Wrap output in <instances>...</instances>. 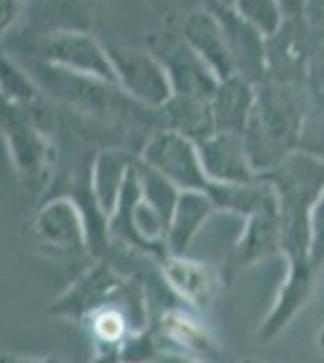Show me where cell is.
Segmentation results:
<instances>
[{"instance_id":"1","label":"cell","mask_w":324,"mask_h":363,"mask_svg":"<svg viewBox=\"0 0 324 363\" xmlns=\"http://www.w3.org/2000/svg\"><path fill=\"white\" fill-rule=\"evenodd\" d=\"M262 177L274 186L279 201L281 259L286 264L284 284L257 332L269 342L303 313L315 294L320 272L312 264V213L324 194V157L296 150Z\"/></svg>"},{"instance_id":"2","label":"cell","mask_w":324,"mask_h":363,"mask_svg":"<svg viewBox=\"0 0 324 363\" xmlns=\"http://www.w3.org/2000/svg\"><path fill=\"white\" fill-rule=\"evenodd\" d=\"M300 87L284 83L257 85V102L242 133L247 155L259 174L269 172L276 165L300 150L303 124L308 109L300 104Z\"/></svg>"},{"instance_id":"3","label":"cell","mask_w":324,"mask_h":363,"mask_svg":"<svg viewBox=\"0 0 324 363\" xmlns=\"http://www.w3.org/2000/svg\"><path fill=\"white\" fill-rule=\"evenodd\" d=\"M27 51L37 61L116 85V73L114 66H111L107 44H102L90 32H63L51 34V37H34Z\"/></svg>"},{"instance_id":"4","label":"cell","mask_w":324,"mask_h":363,"mask_svg":"<svg viewBox=\"0 0 324 363\" xmlns=\"http://www.w3.org/2000/svg\"><path fill=\"white\" fill-rule=\"evenodd\" d=\"M107 51L116 73V85L128 97L150 109H162L167 104V99L172 97V85H169L167 70L160 63V58L150 49L109 44Z\"/></svg>"},{"instance_id":"5","label":"cell","mask_w":324,"mask_h":363,"mask_svg":"<svg viewBox=\"0 0 324 363\" xmlns=\"http://www.w3.org/2000/svg\"><path fill=\"white\" fill-rule=\"evenodd\" d=\"M140 160L164 174L181 191L208 194V189L213 186V182L203 172L199 145L189 138L179 136V133L167 131V128L148 138V143L140 150Z\"/></svg>"},{"instance_id":"6","label":"cell","mask_w":324,"mask_h":363,"mask_svg":"<svg viewBox=\"0 0 324 363\" xmlns=\"http://www.w3.org/2000/svg\"><path fill=\"white\" fill-rule=\"evenodd\" d=\"M150 51L160 58V63L167 70L172 95L196 97V99H206V102L213 99L218 85H220V78L208 68V63L184 39H174V37L152 39Z\"/></svg>"},{"instance_id":"7","label":"cell","mask_w":324,"mask_h":363,"mask_svg":"<svg viewBox=\"0 0 324 363\" xmlns=\"http://www.w3.org/2000/svg\"><path fill=\"white\" fill-rule=\"evenodd\" d=\"M27 104L0 99V136L5 138L17 172L25 177H39L49 165V140L27 114Z\"/></svg>"},{"instance_id":"8","label":"cell","mask_w":324,"mask_h":363,"mask_svg":"<svg viewBox=\"0 0 324 363\" xmlns=\"http://www.w3.org/2000/svg\"><path fill=\"white\" fill-rule=\"evenodd\" d=\"M211 10L216 13L218 22L223 27V34H225L235 75L250 80L252 85H262L269 73L267 37L252 27L250 22H245L230 5H213Z\"/></svg>"},{"instance_id":"9","label":"cell","mask_w":324,"mask_h":363,"mask_svg":"<svg viewBox=\"0 0 324 363\" xmlns=\"http://www.w3.org/2000/svg\"><path fill=\"white\" fill-rule=\"evenodd\" d=\"M97 0H25V29L29 37L63 32H90L97 25Z\"/></svg>"},{"instance_id":"10","label":"cell","mask_w":324,"mask_h":363,"mask_svg":"<svg viewBox=\"0 0 324 363\" xmlns=\"http://www.w3.org/2000/svg\"><path fill=\"white\" fill-rule=\"evenodd\" d=\"M199 155L206 177L216 184H252L262 179L247 155L242 136L213 133L203 143H199Z\"/></svg>"},{"instance_id":"11","label":"cell","mask_w":324,"mask_h":363,"mask_svg":"<svg viewBox=\"0 0 324 363\" xmlns=\"http://www.w3.org/2000/svg\"><path fill=\"white\" fill-rule=\"evenodd\" d=\"M271 257H281V230H279V208L259 211L242 220V233L235 240L228 257L230 272H242L267 262Z\"/></svg>"},{"instance_id":"12","label":"cell","mask_w":324,"mask_h":363,"mask_svg":"<svg viewBox=\"0 0 324 363\" xmlns=\"http://www.w3.org/2000/svg\"><path fill=\"white\" fill-rule=\"evenodd\" d=\"M162 274L167 286L174 291L186 306L206 310L213 303V298L220 289V279L208 264L191 262L179 255H167L162 264Z\"/></svg>"},{"instance_id":"13","label":"cell","mask_w":324,"mask_h":363,"mask_svg":"<svg viewBox=\"0 0 324 363\" xmlns=\"http://www.w3.org/2000/svg\"><path fill=\"white\" fill-rule=\"evenodd\" d=\"M181 39L208 63V68L213 70L220 80H228L235 75V66L228 51L225 34H223V27H220V22H218L213 10H196V13H191L186 17Z\"/></svg>"},{"instance_id":"14","label":"cell","mask_w":324,"mask_h":363,"mask_svg":"<svg viewBox=\"0 0 324 363\" xmlns=\"http://www.w3.org/2000/svg\"><path fill=\"white\" fill-rule=\"evenodd\" d=\"M257 102V85L250 80L233 75L228 80H220L213 99H211V112H213L216 133H233L242 136L247 121L252 116Z\"/></svg>"},{"instance_id":"15","label":"cell","mask_w":324,"mask_h":363,"mask_svg":"<svg viewBox=\"0 0 324 363\" xmlns=\"http://www.w3.org/2000/svg\"><path fill=\"white\" fill-rule=\"evenodd\" d=\"M213 213H218V206L208 194H203V191H181L172 220H169L167 235H164V245H167L169 255L184 257L191 240L199 235V230L208 223V218Z\"/></svg>"},{"instance_id":"16","label":"cell","mask_w":324,"mask_h":363,"mask_svg":"<svg viewBox=\"0 0 324 363\" xmlns=\"http://www.w3.org/2000/svg\"><path fill=\"white\" fill-rule=\"evenodd\" d=\"M160 112H162V121L167 131L179 133V136L194 140L196 145L203 143L206 138H211L216 133L211 102H206V99L172 95Z\"/></svg>"},{"instance_id":"17","label":"cell","mask_w":324,"mask_h":363,"mask_svg":"<svg viewBox=\"0 0 324 363\" xmlns=\"http://www.w3.org/2000/svg\"><path fill=\"white\" fill-rule=\"evenodd\" d=\"M138 157L126 153V150L111 148L102 150L95 160V169H92V194H95L97 203L102 206L107 213L116 208L119 201L121 186L126 182L128 172L135 167Z\"/></svg>"},{"instance_id":"18","label":"cell","mask_w":324,"mask_h":363,"mask_svg":"<svg viewBox=\"0 0 324 363\" xmlns=\"http://www.w3.org/2000/svg\"><path fill=\"white\" fill-rule=\"evenodd\" d=\"M138 179H140L143 201L148 203V206L162 218V223L169 228V220H172V213L177 208V201H179L181 189L174 186L172 182L157 172V169L145 165L140 157H138Z\"/></svg>"},{"instance_id":"19","label":"cell","mask_w":324,"mask_h":363,"mask_svg":"<svg viewBox=\"0 0 324 363\" xmlns=\"http://www.w3.org/2000/svg\"><path fill=\"white\" fill-rule=\"evenodd\" d=\"M164 335L174 344H181L186 351L201 356V359H216L218 356L213 339L206 335V330L196 320H191L181 310H167L164 313Z\"/></svg>"},{"instance_id":"20","label":"cell","mask_w":324,"mask_h":363,"mask_svg":"<svg viewBox=\"0 0 324 363\" xmlns=\"http://www.w3.org/2000/svg\"><path fill=\"white\" fill-rule=\"evenodd\" d=\"M39 95L41 87L32 78V73L20 66L13 56L0 51V99L15 104H32L34 99H39Z\"/></svg>"},{"instance_id":"21","label":"cell","mask_w":324,"mask_h":363,"mask_svg":"<svg viewBox=\"0 0 324 363\" xmlns=\"http://www.w3.org/2000/svg\"><path fill=\"white\" fill-rule=\"evenodd\" d=\"M230 8L235 10L245 22L259 29L264 37H274L286 22L284 8L279 0H233Z\"/></svg>"},{"instance_id":"22","label":"cell","mask_w":324,"mask_h":363,"mask_svg":"<svg viewBox=\"0 0 324 363\" xmlns=\"http://www.w3.org/2000/svg\"><path fill=\"white\" fill-rule=\"evenodd\" d=\"M300 150L324 157V97H317V102L305 114Z\"/></svg>"},{"instance_id":"23","label":"cell","mask_w":324,"mask_h":363,"mask_svg":"<svg viewBox=\"0 0 324 363\" xmlns=\"http://www.w3.org/2000/svg\"><path fill=\"white\" fill-rule=\"evenodd\" d=\"M92 332L102 344L126 342V315L116 308H104L92 318Z\"/></svg>"},{"instance_id":"24","label":"cell","mask_w":324,"mask_h":363,"mask_svg":"<svg viewBox=\"0 0 324 363\" xmlns=\"http://www.w3.org/2000/svg\"><path fill=\"white\" fill-rule=\"evenodd\" d=\"M305 85L315 97H324V42L317 44L310 54L308 61V75H305Z\"/></svg>"},{"instance_id":"25","label":"cell","mask_w":324,"mask_h":363,"mask_svg":"<svg viewBox=\"0 0 324 363\" xmlns=\"http://www.w3.org/2000/svg\"><path fill=\"white\" fill-rule=\"evenodd\" d=\"M312 264L317 272L324 267V194L312 213Z\"/></svg>"},{"instance_id":"26","label":"cell","mask_w":324,"mask_h":363,"mask_svg":"<svg viewBox=\"0 0 324 363\" xmlns=\"http://www.w3.org/2000/svg\"><path fill=\"white\" fill-rule=\"evenodd\" d=\"M25 13V0H0V39L15 29Z\"/></svg>"},{"instance_id":"27","label":"cell","mask_w":324,"mask_h":363,"mask_svg":"<svg viewBox=\"0 0 324 363\" xmlns=\"http://www.w3.org/2000/svg\"><path fill=\"white\" fill-rule=\"evenodd\" d=\"M305 20H308V25H310V27L324 29V0H308Z\"/></svg>"},{"instance_id":"28","label":"cell","mask_w":324,"mask_h":363,"mask_svg":"<svg viewBox=\"0 0 324 363\" xmlns=\"http://www.w3.org/2000/svg\"><path fill=\"white\" fill-rule=\"evenodd\" d=\"M284 8L286 20H303L305 10H308V0H279Z\"/></svg>"},{"instance_id":"29","label":"cell","mask_w":324,"mask_h":363,"mask_svg":"<svg viewBox=\"0 0 324 363\" xmlns=\"http://www.w3.org/2000/svg\"><path fill=\"white\" fill-rule=\"evenodd\" d=\"M167 363H191V361H184V359H167Z\"/></svg>"},{"instance_id":"30","label":"cell","mask_w":324,"mask_h":363,"mask_svg":"<svg viewBox=\"0 0 324 363\" xmlns=\"http://www.w3.org/2000/svg\"><path fill=\"white\" fill-rule=\"evenodd\" d=\"M220 5H233V0H223V3Z\"/></svg>"},{"instance_id":"31","label":"cell","mask_w":324,"mask_h":363,"mask_svg":"<svg viewBox=\"0 0 324 363\" xmlns=\"http://www.w3.org/2000/svg\"><path fill=\"white\" fill-rule=\"evenodd\" d=\"M247 363H264V361H252V359H250V361H247Z\"/></svg>"},{"instance_id":"32","label":"cell","mask_w":324,"mask_h":363,"mask_svg":"<svg viewBox=\"0 0 324 363\" xmlns=\"http://www.w3.org/2000/svg\"><path fill=\"white\" fill-rule=\"evenodd\" d=\"M155 3H167V0H155Z\"/></svg>"},{"instance_id":"33","label":"cell","mask_w":324,"mask_h":363,"mask_svg":"<svg viewBox=\"0 0 324 363\" xmlns=\"http://www.w3.org/2000/svg\"><path fill=\"white\" fill-rule=\"evenodd\" d=\"M46 363H58V361H46Z\"/></svg>"}]
</instances>
